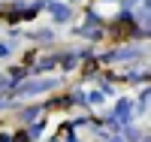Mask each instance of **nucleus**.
Returning a JSON list of instances; mask_svg holds the SVG:
<instances>
[{"label": "nucleus", "instance_id": "1", "mask_svg": "<svg viewBox=\"0 0 151 142\" xmlns=\"http://www.w3.org/2000/svg\"><path fill=\"white\" fill-rule=\"evenodd\" d=\"M106 36L112 43H127V40H133V36H139V27H136L130 18H115L106 27Z\"/></svg>", "mask_w": 151, "mask_h": 142}]
</instances>
